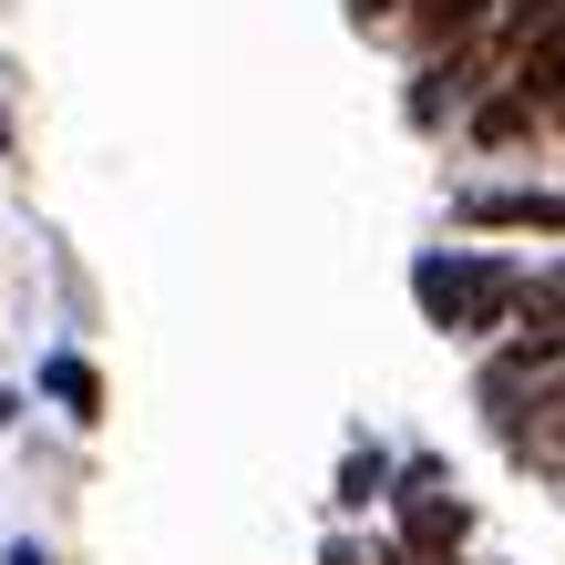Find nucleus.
<instances>
[{
  "instance_id": "nucleus-1",
  "label": "nucleus",
  "mask_w": 565,
  "mask_h": 565,
  "mask_svg": "<svg viewBox=\"0 0 565 565\" xmlns=\"http://www.w3.org/2000/svg\"><path fill=\"white\" fill-rule=\"evenodd\" d=\"M412 298L431 329H452V340H483V329H504L524 309V278L493 268V257H422L412 268Z\"/></svg>"
},
{
  "instance_id": "nucleus-2",
  "label": "nucleus",
  "mask_w": 565,
  "mask_h": 565,
  "mask_svg": "<svg viewBox=\"0 0 565 565\" xmlns=\"http://www.w3.org/2000/svg\"><path fill=\"white\" fill-rule=\"evenodd\" d=\"M462 524H473V514H462V493H443L431 473L402 493V535H412V555H422V565H431V555H452V545H462Z\"/></svg>"
},
{
  "instance_id": "nucleus-3",
  "label": "nucleus",
  "mask_w": 565,
  "mask_h": 565,
  "mask_svg": "<svg viewBox=\"0 0 565 565\" xmlns=\"http://www.w3.org/2000/svg\"><path fill=\"white\" fill-rule=\"evenodd\" d=\"M473 226H535V237H565V195L545 185H493V195H462Z\"/></svg>"
},
{
  "instance_id": "nucleus-4",
  "label": "nucleus",
  "mask_w": 565,
  "mask_h": 565,
  "mask_svg": "<svg viewBox=\"0 0 565 565\" xmlns=\"http://www.w3.org/2000/svg\"><path fill=\"white\" fill-rule=\"evenodd\" d=\"M514 93H535L545 114L565 104V11H555L545 31H524V52H514Z\"/></svg>"
},
{
  "instance_id": "nucleus-5",
  "label": "nucleus",
  "mask_w": 565,
  "mask_h": 565,
  "mask_svg": "<svg viewBox=\"0 0 565 565\" xmlns=\"http://www.w3.org/2000/svg\"><path fill=\"white\" fill-rule=\"evenodd\" d=\"M524 340H545V350H565V257H555V268L545 278H524Z\"/></svg>"
},
{
  "instance_id": "nucleus-6",
  "label": "nucleus",
  "mask_w": 565,
  "mask_h": 565,
  "mask_svg": "<svg viewBox=\"0 0 565 565\" xmlns=\"http://www.w3.org/2000/svg\"><path fill=\"white\" fill-rule=\"evenodd\" d=\"M42 391H52V402H62V412H83V422H93V412H104V381H93V371H83V360H42Z\"/></svg>"
},
{
  "instance_id": "nucleus-7",
  "label": "nucleus",
  "mask_w": 565,
  "mask_h": 565,
  "mask_svg": "<svg viewBox=\"0 0 565 565\" xmlns=\"http://www.w3.org/2000/svg\"><path fill=\"white\" fill-rule=\"evenodd\" d=\"M535 114H545L535 93H493V104L473 114V135H483V145H514V135H524V124H535Z\"/></svg>"
},
{
  "instance_id": "nucleus-8",
  "label": "nucleus",
  "mask_w": 565,
  "mask_h": 565,
  "mask_svg": "<svg viewBox=\"0 0 565 565\" xmlns=\"http://www.w3.org/2000/svg\"><path fill=\"white\" fill-rule=\"evenodd\" d=\"M381 483H391V462H381V452H360V462H350V473H340V504H371V493H381Z\"/></svg>"
},
{
  "instance_id": "nucleus-9",
  "label": "nucleus",
  "mask_w": 565,
  "mask_h": 565,
  "mask_svg": "<svg viewBox=\"0 0 565 565\" xmlns=\"http://www.w3.org/2000/svg\"><path fill=\"white\" fill-rule=\"evenodd\" d=\"M329 565H391V555H360V545H329Z\"/></svg>"
},
{
  "instance_id": "nucleus-10",
  "label": "nucleus",
  "mask_w": 565,
  "mask_h": 565,
  "mask_svg": "<svg viewBox=\"0 0 565 565\" xmlns=\"http://www.w3.org/2000/svg\"><path fill=\"white\" fill-rule=\"evenodd\" d=\"M11 565H42V545H11Z\"/></svg>"
},
{
  "instance_id": "nucleus-11",
  "label": "nucleus",
  "mask_w": 565,
  "mask_h": 565,
  "mask_svg": "<svg viewBox=\"0 0 565 565\" xmlns=\"http://www.w3.org/2000/svg\"><path fill=\"white\" fill-rule=\"evenodd\" d=\"M0 145H11V124H0Z\"/></svg>"
},
{
  "instance_id": "nucleus-12",
  "label": "nucleus",
  "mask_w": 565,
  "mask_h": 565,
  "mask_svg": "<svg viewBox=\"0 0 565 565\" xmlns=\"http://www.w3.org/2000/svg\"><path fill=\"white\" fill-rule=\"evenodd\" d=\"M555 124H565V104H555Z\"/></svg>"
}]
</instances>
